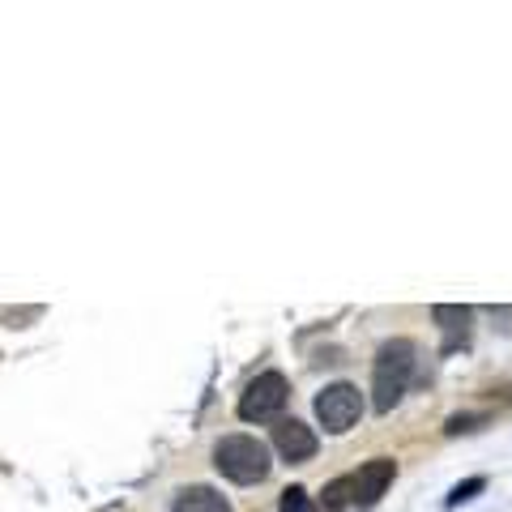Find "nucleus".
I'll use <instances>...</instances> for the list:
<instances>
[{"mask_svg": "<svg viewBox=\"0 0 512 512\" xmlns=\"http://www.w3.org/2000/svg\"><path fill=\"white\" fill-rule=\"evenodd\" d=\"M414 372V342L410 338H389L376 350L372 363V406L376 414H389L406 397V384Z\"/></svg>", "mask_w": 512, "mask_h": 512, "instance_id": "obj_1", "label": "nucleus"}, {"mask_svg": "<svg viewBox=\"0 0 512 512\" xmlns=\"http://www.w3.org/2000/svg\"><path fill=\"white\" fill-rule=\"evenodd\" d=\"M214 466L222 478H231L239 487H252V483H265L269 470H274V461H269V448L252 436H227L218 440L214 448Z\"/></svg>", "mask_w": 512, "mask_h": 512, "instance_id": "obj_2", "label": "nucleus"}, {"mask_svg": "<svg viewBox=\"0 0 512 512\" xmlns=\"http://www.w3.org/2000/svg\"><path fill=\"white\" fill-rule=\"evenodd\" d=\"M316 419L320 427L329 431V436H342V431H350L359 419H363V393L355 389V384H325V389L316 393Z\"/></svg>", "mask_w": 512, "mask_h": 512, "instance_id": "obj_3", "label": "nucleus"}, {"mask_svg": "<svg viewBox=\"0 0 512 512\" xmlns=\"http://www.w3.org/2000/svg\"><path fill=\"white\" fill-rule=\"evenodd\" d=\"M286 397H291V384H286L282 372H261L256 376L244 397H239V419L244 423H265V419H278Z\"/></svg>", "mask_w": 512, "mask_h": 512, "instance_id": "obj_4", "label": "nucleus"}, {"mask_svg": "<svg viewBox=\"0 0 512 512\" xmlns=\"http://www.w3.org/2000/svg\"><path fill=\"white\" fill-rule=\"evenodd\" d=\"M431 320H436V329L444 333V342H440L444 355L470 346V333H474V312L470 308H461V303H436V308H431Z\"/></svg>", "mask_w": 512, "mask_h": 512, "instance_id": "obj_5", "label": "nucleus"}, {"mask_svg": "<svg viewBox=\"0 0 512 512\" xmlns=\"http://www.w3.org/2000/svg\"><path fill=\"white\" fill-rule=\"evenodd\" d=\"M274 448L282 453V461H291V466L312 461L316 457V431L308 423H299V419H282L274 427Z\"/></svg>", "mask_w": 512, "mask_h": 512, "instance_id": "obj_6", "label": "nucleus"}, {"mask_svg": "<svg viewBox=\"0 0 512 512\" xmlns=\"http://www.w3.org/2000/svg\"><path fill=\"white\" fill-rule=\"evenodd\" d=\"M393 474H397V466L389 457H372L367 466H359V474L350 478V483H355V504H376L380 495L389 491Z\"/></svg>", "mask_w": 512, "mask_h": 512, "instance_id": "obj_7", "label": "nucleus"}, {"mask_svg": "<svg viewBox=\"0 0 512 512\" xmlns=\"http://www.w3.org/2000/svg\"><path fill=\"white\" fill-rule=\"evenodd\" d=\"M171 512H231V504H227V495H218L214 487H184L175 495Z\"/></svg>", "mask_w": 512, "mask_h": 512, "instance_id": "obj_8", "label": "nucleus"}, {"mask_svg": "<svg viewBox=\"0 0 512 512\" xmlns=\"http://www.w3.org/2000/svg\"><path fill=\"white\" fill-rule=\"evenodd\" d=\"M350 504H355V483H350V478H333V483L320 491V508L325 512H342Z\"/></svg>", "mask_w": 512, "mask_h": 512, "instance_id": "obj_9", "label": "nucleus"}, {"mask_svg": "<svg viewBox=\"0 0 512 512\" xmlns=\"http://www.w3.org/2000/svg\"><path fill=\"white\" fill-rule=\"evenodd\" d=\"M278 512H320V508H316V500H312V495L303 491V487H286Z\"/></svg>", "mask_w": 512, "mask_h": 512, "instance_id": "obj_10", "label": "nucleus"}, {"mask_svg": "<svg viewBox=\"0 0 512 512\" xmlns=\"http://www.w3.org/2000/svg\"><path fill=\"white\" fill-rule=\"evenodd\" d=\"M487 483L483 478H466V483H457L453 491H448V500H444V508H457V504H466V500H474L478 491H483Z\"/></svg>", "mask_w": 512, "mask_h": 512, "instance_id": "obj_11", "label": "nucleus"}, {"mask_svg": "<svg viewBox=\"0 0 512 512\" xmlns=\"http://www.w3.org/2000/svg\"><path fill=\"white\" fill-rule=\"evenodd\" d=\"M487 423V414H453V419L444 423V436H461V431H478Z\"/></svg>", "mask_w": 512, "mask_h": 512, "instance_id": "obj_12", "label": "nucleus"}]
</instances>
